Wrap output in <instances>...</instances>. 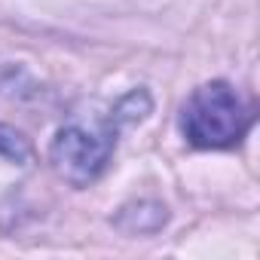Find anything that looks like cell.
<instances>
[{
    "mask_svg": "<svg viewBox=\"0 0 260 260\" xmlns=\"http://www.w3.org/2000/svg\"><path fill=\"white\" fill-rule=\"evenodd\" d=\"M116 132L119 119L113 110L107 116H92V119H71L61 125L52 144H49V162L52 169L74 187H89L98 181L113 156L116 147Z\"/></svg>",
    "mask_w": 260,
    "mask_h": 260,
    "instance_id": "2",
    "label": "cell"
},
{
    "mask_svg": "<svg viewBox=\"0 0 260 260\" xmlns=\"http://www.w3.org/2000/svg\"><path fill=\"white\" fill-rule=\"evenodd\" d=\"M254 122L251 104L223 80L202 83L181 107V132L187 144L202 150L236 147Z\"/></svg>",
    "mask_w": 260,
    "mask_h": 260,
    "instance_id": "1",
    "label": "cell"
},
{
    "mask_svg": "<svg viewBox=\"0 0 260 260\" xmlns=\"http://www.w3.org/2000/svg\"><path fill=\"white\" fill-rule=\"evenodd\" d=\"M0 156L10 159V162H31L34 147H31V141L19 132V128L0 122Z\"/></svg>",
    "mask_w": 260,
    "mask_h": 260,
    "instance_id": "3",
    "label": "cell"
}]
</instances>
